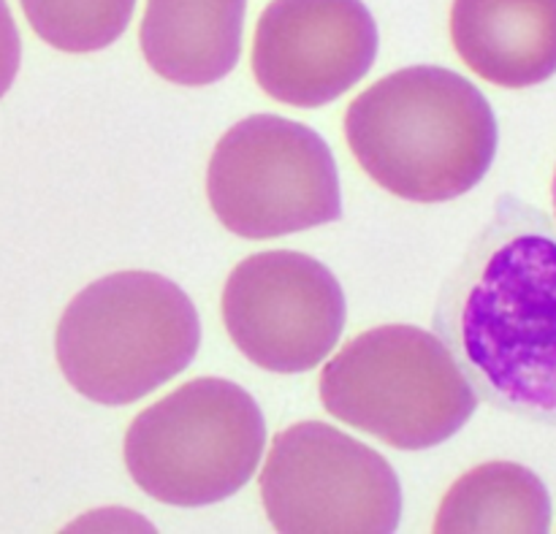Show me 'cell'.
<instances>
[{"instance_id": "cell-1", "label": "cell", "mask_w": 556, "mask_h": 534, "mask_svg": "<svg viewBox=\"0 0 556 534\" xmlns=\"http://www.w3.org/2000/svg\"><path fill=\"white\" fill-rule=\"evenodd\" d=\"M434 331L476 394L556 423V237L505 199L440 291Z\"/></svg>"}, {"instance_id": "cell-2", "label": "cell", "mask_w": 556, "mask_h": 534, "mask_svg": "<svg viewBox=\"0 0 556 534\" xmlns=\"http://www.w3.org/2000/svg\"><path fill=\"white\" fill-rule=\"evenodd\" d=\"M345 139L380 188L440 204L486 177L497 155V119L470 79L413 65L378 79L348 106Z\"/></svg>"}, {"instance_id": "cell-3", "label": "cell", "mask_w": 556, "mask_h": 534, "mask_svg": "<svg viewBox=\"0 0 556 534\" xmlns=\"http://www.w3.org/2000/svg\"><path fill=\"white\" fill-rule=\"evenodd\" d=\"M201 345L193 302L155 271H114L76 293L54 331L63 378L96 405L144 399L190 367Z\"/></svg>"}, {"instance_id": "cell-4", "label": "cell", "mask_w": 556, "mask_h": 534, "mask_svg": "<svg viewBox=\"0 0 556 534\" xmlns=\"http://www.w3.org/2000/svg\"><path fill=\"white\" fill-rule=\"evenodd\" d=\"M334 418L400 450H427L472 418L478 394L438 334L378 326L348 342L320 372Z\"/></svg>"}, {"instance_id": "cell-5", "label": "cell", "mask_w": 556, "mask_h": 534, "mask_svg": "<svg viewBox=\"0 0 556 534\" xmlns=\"http://www.w3.org/2000/svg\"><path fill=\"white\" fill-rule=\"evenodd\" d=\"M264 445L266 423L253 396L231 380L199 378L139 412L123 454L152 499L201 508L248 486Z\"/></svg>"}, {"instance_id": "cell-6", "label": "cell", "mask_w": 556, "mask_h": 534, "mask_svg": "<svg viewBox=\"0 0 556 534\" xmlns=\"http://www.w3.org/2000/svg\"><path fill=\"white\" fill-rule=\"evenodd\" d=\"M206 199L242 239L286 237L342 217L329 144L309 125L277 114H253L226 130L206 168Z\"/></svg>"}, {"instance_id": "cell-7", "label": "cell", "mask_w": 556, "mask_h": 534, "mask_svg": "<svg viewBox=\"0 0 556 534\" xmlns=\"http://www.w3.org/2000/svg\"><path fill=\"white\" fill-rule=\"evenodd\" d=\"M261 499L286 534H389L402 519L400 478L386 456L320 421L277 434Z\"/></svg>"}, {"instance_id": "cell-8", "label": "cell", "mask_w": 556, "mask_h": 534, "mask_svg": "<svg viewBox=\"0 0 556 534\" xmlns=\"http://www.w3.org/2000/svg\"><path fill=\"white\" fill-rule=\"evenodd\" d=\"M345 293L313 255L269 250L244 258L223 288V323L233 345L261 369H315L345 329Z\"/></svg>"}, {"instance_id": "cell-9", "label": "cell", "mask_w": 556, "mask_h": 534, "mask_svg": "<svg viewBox=\"0 0 556 534\" xmlns=\"http://www.w3.org/2000/svg\"><path fill=\"white\" fill-rule=\"evenodd\" d=\"M378 58L364 0H271L253 38V74L275 101L318 109L356 87Z\"/></svg>"}, {"instance_id": "cell-10", "label": "cell", "mask_w": 556, "mask_h": 534, "mask_svg": "<svg viewBox=\"0 0 556 534\" xmlns=\"http://www.w3.org/2000/svg\"><path fill=\"white\" fill-rule=\"evenodd\" d=\"M451 41L481 79L535 87L556 74V0H454Z\"/></svg>"}, {"instance_id": "cell-11", "label": "cell", "mask_w": 556, "mask_h": 534, "mask_svg": "<svg viewBox=\"0 0 556 534\" xmlns=\"http://www.w3.org/2000/svg\"><path fill=\"white\" fill-rule=\"evenodd\" d=\"M248 0H147L139 41L166 81L204 87L231 74L242 54Z\"/></svg>"}, {"instance_id": "cell-12", "label": "cell", "mask_w": 556, "mask_h": 534, "mask_svg": "<svg viewBox=\"0 0 556 534\" xmlns=\"http://www.w3.org/2000/svg\"><path fill=\"white\" fill-rule=\"evenodd\" d=\"M552 530V499L541 478L514 461H489L451 486L434 519L440 534Z\"/></svg>"}, {"instance_id": "cell-13", "label": "cell", "mask_w": 556, "mask_h": 534, "mask_svg": "<svg viewBox=\"0 0 556 534\" xmlns=\"http://www.w3.org/2000/svg\"><path fill=\"white\" fill-rule=\"evenodd\" d=\"M33 33L60 49L85 54L117 41L134 16L136 0H20Z\"/></svg>"}, {"instance_id": "cell-14", "label": "cell", "mask_w": 556, "mask_h": 534, "mask_svg": "<svg viewBox=\"0 0 556 534\" xmlns=\"http://www.w3.org/2000/svg\"><path fill=\"white\" fill-rule=\"evenodd\" d=\"M22 60V41L5 0H0V98L9 92Z\"/></svg>"}, {"instance_id": "cell-15", "label": "cell", "mask_w": 556, "mask_h": 534, "mask_svg": "<svg viewBox=\"0 0 556 534\" xmlns=\"http://www.w3.org/2000/svg\"><path fill=\"white\" fill-rule=\"evenodd\" d=\"M552 201H554V217H556V171H554V182H552Z\"/></svg>"}]
</instances>
